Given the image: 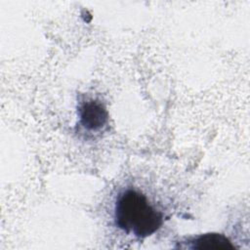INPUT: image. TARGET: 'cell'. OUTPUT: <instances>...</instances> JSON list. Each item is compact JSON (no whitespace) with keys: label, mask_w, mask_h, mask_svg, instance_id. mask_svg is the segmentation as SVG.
Here are the masks:
<instances>
[{"label":"cell","mask_w":250,"mask_h":250,"mask_svg":"<svg viewBox=\"0 0 250 250\" xmlns=\"http://www.w3.org/2000/svg\"><path fill=\"white\" fill-rule=\"evenodd\" d=\"M114 223L124 232L144 238L153 234L163 223V215L142 192L127 188L114 204Z\"/></svg>","instance_id":"1"},{"label":"cell","mask_w":250,"mask_h":250,"mask_svg":"<svg viewBox=\"0 0 250 250\" xmlns=\"http://www.w3.org/2000/svg\"><path fill=\"white\" fill-rule=\"evenodd\" d=\"M81 125L90 131L101 130L107 122V111L104 105L98 101L89 100L79 107Z\"/></svg>","instance_id":"2"},{"label":"cell","mask_w":250,"mask_h":250,"mask_svg":"<svg viewBox=\"0 0 250 250\" xmlns=\"http://www.w3.org/2000/svg\"><path fill=\"white\" fill-rule=\"evenodd\" d=\"M178 248L199 249V250H233L234 246L223 234L220 233H204L194 237H190L177 246Z\"/></svg>","instance_id":"3"}]
</instances>
